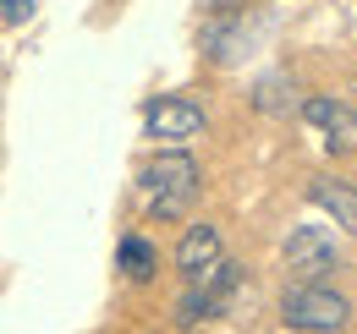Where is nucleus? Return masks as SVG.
Listing matches in <instances>:
<instances>
[{
  "label": "nucleus",
  "instance_id": "nucleus-1",
  "mask_svg": "<svg viewBox=\"0 0 357 334\" xmlns=\"http://www.w3.org/2000/svg\"><path fill=\"white\" fill-rule=\"evenodd\" d=\"M198 186H204V170L192 154H154L149 165L137 170V198H143V209L149 219H176V214L192 209V198H198Z\"/></svg>",
  "mask_w": 357,
  "mask_h": 334
},
{
  "label": "nucleus",
  "instance_id": "nucleus-2",
  "mask_svg": "<svg viewBox=\"0 0 357 334\" xmlns=\"http://www.w3.org/2000/svg\"><path fill=\"white\" fill-rule=\"evenodd\" d=\"M280 324L297 334H341L352 324V301L341 291H330L324 280L308 285V280H297L291 291L280 296Z\"/></svg>",
  "mask_w": 357,
  "mask_h": 334
},
{
  "label": "nucleus",
  "instance_id": "nucleus-3",
  "mask_svg": "<svg viewBox=\"0 0 357 334\" xmlns=\"http://www.w3.org/2000/svg\"><path fill=\"white\" fill-rule=\"evenodd\" d=\"M280 257H286V269H291L297 280H308V285L330 280V274L341 269V247H335V236H330L324 225H297V230L286 236Z\"/></svg>",
  "mask_w": 357,
  "mask_h": 334
},
{
  "label": "nucleus",
  "instance_id": "nucleus-4",
  "mask_svg": "<svg viewBox=\"0 0 357 334\" xmlns=\"http://www.w3.org/2000/svg\"><path fill=\"white\" fill-rule=\"evenodd\" d=\"M209 126L204 116V104H192V99H154L149 110H143V137H154V143H187V137H198Z\"/></svg>",
  "mask_w": 357,
  "mask_h": 334
},
{
  "label": "nucleus",
  "instance_id": "nucleus-5",
  "mask_svg": "<svg viewBox=\"0 0 357 334\" xmlns=\"http://www.w3.org/2000/svg\"><path fill=\"white\" fill-rule=\"evenodd\" d=\"M297 116L308 126H319V132L330 137V148H352L357 143V110L341 104V99H330V93H308V99L297 104Z\"/></svg>",
  "mask_w": 357,
  "mask_h": 334
},
{
  "label": "nucleus",
  "instance_id": "nucleus-6",
  "mask_svg": "<svg viewBox=\"0 0 357 334\" xmlns=\"http://www.w3.org/2000/svg\"><path fill=\"white\" fill-rule=\"evenodd\" d=\"M308 203L335 230H347V236H357V186L352 181H335V175H313L308 181Z\"/></svg>",
  "mask_w": 357,
  "mask_h": 334
},
{
  "label": "nucleus",
  "instance_id": "nucleus-7",
  "mask_svg": "<svg viewBox=\"0 0 357 334\" xmlns=\"http://www.w3.org/2000/svg\"><path fill=\"white\" fill-rule=\"evenodd\" d=\"M209 263H220V230H215L209 219H198V225H187V236H181V247H176V269L192 280V274H204Z\"/></svg>",
  "mask_w": 357,
  "mask_h": 334
},
{
  "label": "nucleus",
  "instance_id": "nucleus-8",
  "mask_svg": "<svg viewBox=\"0 0 357 334\" xmlns=\"http://www.w3.org/2000/svg\"><path fill=\"white\" fill-rule=\"evenodd\" d=\"M116 269H121L132 285H149V280L160 274V247H154L149 236L127 230V236H121V247H116Z\"/></svg>",
  "mask_w": 357,
  "mask_h": 334
},
{
  "label": "nucleus",
  "instance_id": "nucleus-9",
  "mask_svg": "<svg viewBox=\"0 0 357 334\" xmlns=\"http://www.w3.org/2000/svg\"><path fill=\"white\" fill-rule=\"evenodd\" d=\"M253 104H259L264 116H291L303 99H297V83H291L286 72H275V77H259V83H253Z\"/></svg>",
  "mask_w": 357,
  "mask_h": 334
},
{
  "label": "nucleus",
  "instance_id": "nucleus-10",
  "mask_svg": "<svg viewBox=\"0 0 357 334\" xmlns=\"http://www.w3.org/2000/svg\"><path fill=\"white\" fill-rule=\"evenodd\" d=\"M0 17L17 28V22H28V17H33V0H0Z\"/></svg>",
  "mask_w": 357,
  "mask_h": 334
},
{
  "label": "nucleus",
  "instance_id": "nucleus-11",
  "mask_svg": "<svg viewBox=\"0 0 357 334\" xmlns=\"http://www.w3.org/2000/svg\"><path fill=\"white\" fill-rule=\"evenodd\" d=\"M236 6H242V0H215V11H236Z\"/></svg>",
  "mask_w": 357,
  "mask_h": 334
}]
</instances>
